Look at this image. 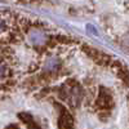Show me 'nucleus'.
I'll return each instance as SVG.
<instances>
[{
    "label": "nucleus",
    "mask_w": 129,
    "mask_h": 129,
    "mask_svg": "<svg viewBox=\"0 0 129 129\" xmlns=\"http://www.w3.org/2000/svg\"><path fill=\"white\" fill-rule=\"evenodd\" d=\"M84 53L87 54L93 62H95L97 64H100V66H110V64H112V58L107 54V53H103L101 52L100 49L97 48H93L88 44H85L81 47Z\"/></svg>",
    "instance_id": "1"
},
{
    "label": "nucleus",
    "mask_w": 129,
    "mask_h": 129,
    "mask_svg": "<svg viewBox=\"0 0 129 129\" xmlns=\"http://www.w3.org/2000/svg\"><path fill=\"white\" fill-rule=\"evenodd\" d=\"M112 105H114V101H112L111 94L105 88H100V93H98V97H97V101H95L97 109L106 111V110H110Z\"/></svg>",
    "instance_id": "2"
},
{
    "label": "nucleus",
    "mask_w": 129,
    "mask_h": 129,
    "mask_svg": "<svg viewBox=\"0 0 129 129\" xmlns=\"http://www.w3.org/2000/svg\"><path fill=\"white\" fill-rule=\"evenodd\" d=\"M59 119H58V128L59 129H74V117L71 114L64 109V107L59 106Z\"/></svg>",
    "instance_id": "3"
},
{
    "label": "nucleus",
    "mask_w": 129,
    "mask_h": 129,
    "mask_svg": "<svg viewBox=\"0 0 129 129\" xmlns=\"http://www.w3.org/2000/svg\"><path fill=\"white\" fill-rule=\"evenodd\" d=\"M19 117L22 119V121L28 126V129H41L35 121H34V119L30 116V115H27V114H19Z\"/></svg>",
    "instance_id": "4"
},
{
    "label": "nucleus",
    "mask_w": 129,
    "mask_h": 129,
    "mask_svg": "<svg viewBox=\"0 0 129 129\" xmlns=\"http://www.w3.org/2000/svg\"><path fill=\"white\" fill-rule=\"evenodd\" d=\"M7 129H18V128H17L16 125H10V126H8Z\"/></svg>",
    "instance_id": "5"
}]
</instances>
